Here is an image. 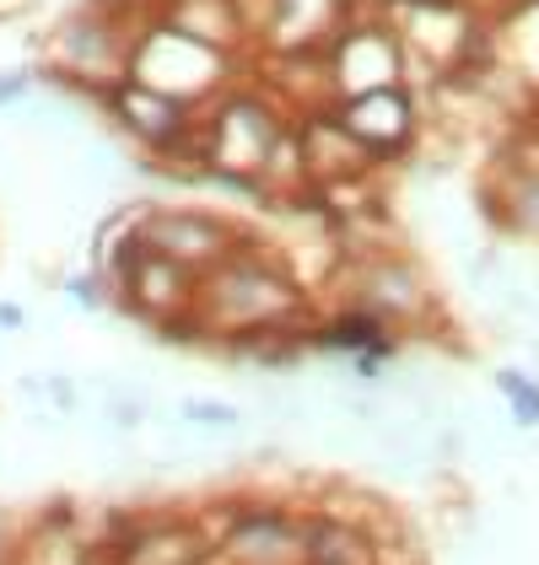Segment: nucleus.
Returning a JSON list of instances; mask_svg holds the SVG:
<instances>
[{
	"mask_svg": "<svg viewBox=\"0 0 539 565\" xmlns=\"http://www.w3.org/2000/svg\"><path fill=\"white\" fill-rule=\"evenodd\" d=\"M318 297L297 280V269L281 259L270 243L249 237L232 259L200 275V329L211 350L232 345L243 334H265V329H314L318 323Z\"/></svg>",
	"mask_w": 539,
	"mask_h": 565,
	"instance_id": "1",
	"label": "nucleus"
},
{
	"mask_svg": "<svg viewBox=\"0 0 539 565\" xmlns=\"http://www.w3.org/2000/svg\"><path fill=\"white\" fill-rule=\"evenodd\" d=\"M130 17L103 11L82 0L76 11H65L49 33V65L39 71V87L49 92H71L92 108H103V97L130 76V49H135Z\"/></svg>",
	"mask_w": 539,
	"mask_h": 565,
	"instance_id": "2",
	"label": "nucleus"
},
{
	"mask_svg": "<svg viewBox=\"0 0 539 565\" xmlns=\"http://www.w3.org/2000/svg\"><path fill=\"white\" fill-rule=\"evenodd\" d=\"M130 76L146 82V87L168 92V97H179L189 108H211L222 92H232L237 82L254 76V54L205 44V39L173 28L168 17H146L135 28Z\"/></svg>",
	"mask_w": 539,
	"mask_h": 565,
	"instance_id": "3",
	"label": "nucleus"
},
{
	"mask_svg": "<svg viewBox=\"0 0 539 565\" xmlns=\"http://www.w3.org/2000/svg\"><path fill=\"white\" fill-rule=\"evenodd\" d=\"M335 291L340 302L367 307L372 318H383L404 345L421 340V334H437L448 323V307H443V291L432 286L426 264L404 248H361V254H346L340 275H335Z\"/></svg>",
	"mask_w": 539,
	"mask_h": 565,
	"instance_id": "4",
	"label": "nucleus"
},
{
	"mask_svg": "<svg viewBox=\"0 0 539 565\" xmlns=\"http://www.w3.org/2000/svg\"><path fill=\"white\" fill-rule=\"evenodd\" d=\"M292 125H297V114H292L260 76L237 82V87L222 92L211 108H200L205 173H237V178H260V183H265L270 157L281 151V140L292 135ZM200 183H205V178H200Z\"/></svg>",
	"mask_w": 539,
	"mask_h": 565,
	"instance_id": "5",
	"label": "nucleus"
},
{
	"mask_svg": "<svg viewBox=\"0 0 539 565\" xmlns=\"http://www.w3.org/2000/svg\"><path fill=\"white\" fill-rule=\"evenodd\" d=\"M324 71H329V97H335V103L410 82L404 39L378 0H361V11L340 28V39L324 49Z\"/></svg>",
	"mask_w": 539,
	"mask_h": 565,
	"instance_id": "6",
	"label": "nucleus"
},
{
	"mask_svg": "<svg viewBox=\"0 0 539 565\" xmlns=\"http://www.w3.org/2000/svg\"><path fill=\"white\" fill-rule=\"evenodd\" d=\"M205 522L216 533V565H303L308 507L237 495L232 507L211 512Z\"/></svg>",
	"mask_w": 539,
	"mask_h": 565,
	"instance_id": "7",
	"label": "nucleus"
},
{
	"mask_svg": "<svg viewBox=\"0 0 539 565\" xmlns=\"http://www.w3.org/2000/svg\"><path fill=\"white\" fill-rule=\"evenodd\" d=\"M135 232H140V243H146L151 254L189 264L194 275L216 269V264L232 259V254L249 243V232L232 226L226 216H216V211H200V205H157V200H140Z\"/></svg>",
	"mask_w": 539,
	"mask_h": 565,
	"instance_id": "8",
	"label": "nucleus"
},
{
	"mask_svg": "<svg viewBox=\"0 0 539 565\" xmlns=\"http://www.w3.org/2000/svg\"><path fill=\"white\" fill-rule=\"evenodd\" d=\"M335 114L378 157V168H400L404 157H415V146L426 135V97H421V87H410V82L346 97V103H335Z\"/></svg>",
	"mask_w": 539,
	"mask_h": 565,
	"instance_id": "9",
	"label": "nucleus"
},
{
	"mask_svg": "<svg viewBox=\"0 0 539 565\" xmlns=\"http://www.w3.org/2000/svg\"><path fill=\"white\" fill-rule=\"evenodd\" d=\"M297 146H303V168H308L314 189H351V183L389 173V168H378V157L361 146L357 135L340 125L335 103L297 114Z\"/></svg>",
	"mask_w": 539,
	"mask_h": 565,
	"instance_id": "10",
	"label": "nucleus"
},
{
	"mask_svg": "<svg viewBox=\"0 0 539 565\" xmlns=\"http://www.w3.org/2000/svg\"><path fill=\"white\" fill-rule=\"evenodd\" d=\"M357 11L361 0H275V17H270L265 44H260V60L324 54Z\"/></svg>",
	"mask_w": 539,
	"mask_h": 565,
	"instance_id": "11",
	"label": "nucleus"
},
{
	"mask_svg": "<svg viewBox=\"0 0 539 565\" xmlns=\"http://www.w3.org/2000/svg\"><path fill=\"white\" fill-rule=\"evenodd\" d=\"M480 221L501 243H539V162L507 157L480 183Z\"/></svg>",
	"mask_w": 539,
	"mask_h": 565,
	"instance_id": "12",
	"label": "nucleus"
},
{
	"mask_svg": "<svg viewBox=\"0 0 539 565\" xmlns=\"http://www.w3.org/2000/svg\"><path fill=\"white\" fill-rule=\"evenodd\" d=\"M361 350H404V340L383 323L372 318L367 307H351V302H335L329 312H318L314 323V355H361Z\"/></svg>",
	"mask_w": 539,
	"mask_h": 565,
	"instance_id": "13",
	"label": "nucleus"
},
{
	"mask_svg": "<svg viewBox=\"0 0 539 565\" xmlns=\"http://www.w3.org/2000/svg\"><path fill=\"white\" fill-rule=\"evenodd\" d=\"M162 17H168L173 28H183V33L205 39V44L254 54V49H249V33H243V22H237V11H232V0H168Z\"/></svg>",
	"mask_w": 539,
	"mask_h": 565,
	"instance_id": "14",
	"label": "nucleus"
},
{
	"mask_svg": "<svg viewBox=\"0 0 539 565\" xmlns=\"http://www.w3.org/2000/svg\"><path fill=\"white\" fill-rule=\"evenodd\" d=\"M496 54L539 92V0H518L501 22H492Z\"/></svg>",
	"mask_w": 539,
	"mask_h": 565,
	"instance_id": "15",
	"label": "nucleus"
},
{
	"mask_svg": "<svg viewBox=\"0 0 539 565\" xmlns=\"http://www.w3.org/2000/svg\"><path fill=\"white\" fill-rule=\"evenodd\" d=\"M492 388L501 393V404H507L518 431H539V377L529 366H496Z\"/></svg>",
	"mask_w": 539,
	"mask_h": 565,
	"instance_id": "16",
	"label": "nucleus"
},
{
	"mask_svg": "<svg viewBox=\"0 0 539 565\" xmlns=\"http://www.w3.org/2000/svg\"><path fill=\"white\" fill-rule=\"evenodd\" d=\"M173 420L189 431H237L243 426V409L232 398H211V393H183Z\"/></svg>",
	"mask_w": 539,
	"mask_h": 565,
	"instance_id": "17",
	"label": "nucleus"
},
{
	"mask_svg": "<svg viewBox=\"0 0 539 565\" xmlns=\"http://www.w3.org/2000/svg\"><path fill=\"white\" fill-rule=\"evenodd\" d=\"M65 297L82 307V312H103V307H114L119 291H114V280H108L103 269H82V275H71V280H65Z\"/></svg>",
	"mask_w": 539,
	"mask_h": 565,
	"instance_id": "18",
	"label": "nucleus"
},
{
	"mask_svg": "<svg viewBox=\"0 0 539 565\" xmlns=\"http://www.w3.org/2000/svg\"><path fill=\"white\" fill-rule=\"evenodd\" d=\"M232 11H237V22H243V33H249L254 60H260V44H265L270 17H275V0H232Z\"/></svg>",
	"mask_w": 539,
	"mask_h": 565,
	"instance_id": "19",
	"label": "nucleus"
},
{
	"mask_svg": "<svg viewBox=\"0 0 539 565\" xmlns=\"http://www.w3.org/2000/svg\"><path fill=\"white\" fill-rule=\"evenodd\" d=\"M39 92V71H0V114L22 108Z\"/></svg>",
	"mask_w": 539,
	"mask_h": 565,
	"instance_id": "20",
	"label": "nucleus"
},
{
	"mask_svg": "<svg viewBox=\"0 0 539 565\" xmlns=\"http://www.w3.org/2000/svg\"><path fill=\"white\" fill-rule=\"evenodd\" d=\"M22 329H28V307L0 302V334H22Z\"/></svg>",
	"mask_w": 539,
	"mask_h": 565,
	"instance_id": "21",
	"label": "nucleus"
},
{
	"mask_svg": "<svg viewBox=\"0 0 539 565\" xmlns=\"http://www.w3.org/2000/svg\"><path fill=\"white\" fill-rule=\"evenodd\" d=\"M28 11H39V0H0V22L6 17H28Z\"/></svg>",
	"mask_w": 539,
	"mask_h": 565,
	"instance_id": "22",
	"label": "nucleus"
}]
</instances>
